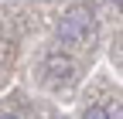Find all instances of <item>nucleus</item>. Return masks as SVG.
Wrapping results in <instances>:
<instances>
[{"mask_svg":"<svg viewBox=\"0 0 123 119\" xmlns=\"http://www.w3.org/2000/svg\"><path fill=\"white\" fill-rule=\"evenodd\" d=\"M0 119H14V116H0Z\"/></svg>","mask_w":123,"mask_h":119,"instance_id":"7ed1b4c3","label":"nucleus"},{"mask_svg":"<svg viewBox=\"0 0 123 119\" xmlns=\"http://www.w3.org/2000/svg\"><path fill=\"white\" fill-rule=\"evenodd\" d=\"M82 119H110V112H106V109H89Z\"/></svg>","mask_w":123,"mask_h":119,"instance_id":"f03ea898","label":"nucleus"},{"mask_svg":"<svg viewBox=\"0 0 123 119\" xmlns=\"http://www.w3.org/2000/svg\"><path fill=\"white\" fill-rule=\"evenodd\" d=\"M96 38V21H92L89 7H72L58 24V41L68 48H89Z\"/></svg>","mask_w":123,"mask_h":119,"instance_id":"f257e3e1","label":"nucleus"}]
</instances>
